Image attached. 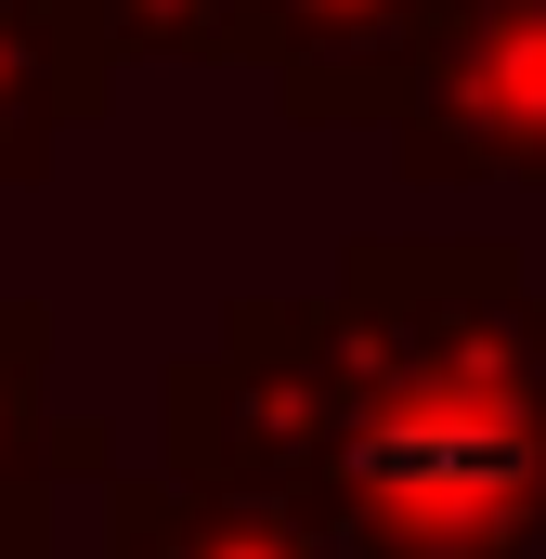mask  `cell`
<instances>
[{
    "instance_id": "cell-1",
    "label": "cell",
    "mask_w": 546,
    "mask_h": 559,
    "mask_svg": "<svg viewBox=\"0 0 546 559\" xmlns=\"http://www.w3.org/2000/svg\"><path fill=\"white\" fill-rule=\"evenodd\" d=\"M169 481L339 559H546V299L508 235H365L325 299H248L156 391Z\"/></svg>"
},
{
    "instance_id": "cell-2",
    "label": "cell",
    "mask_w": 546,
    "mask_h": 559,
    "mask_svg": "<svg viewBox=\"0 0 546 559\" xmlns=\"http://www.w3.org/2000/svg\"><path fill=\"white\" fill-rule=\"evenodd\" d=\"M365 131L416 182H534L546 195V0H442L378 79Z\"/></svg>"
},
{
    "instance_id": "cell-3",
    "label": "cell",
    "mask_w": 546,
    "mask_h": 559,
    "mask_svg": "<svg viewBox=\"0 0 546 559\" xmlns=\"http://www.w3.org/2000/svg\"><path fill=\"white\" fill-rule=\"evenodd\" d=\"M442 0H261V39H273V105L299 131H365L378 79L416 52Z\"/></svg>"
},
{
    "instance_id": "cell-4",
    "label": "cell",
    "mask_w": 546,
    "mask_h": 559,
    "mask_svg": "<svg viewBox=\"0 0 546 559\" xmlns=\"http://www.w3.org/2000/svg\"><path fill=\"white\" fill-rule=\"evenodd\" d=\"M105 559H339L312 521L261 495H195V481H105Z\"/></svg>"
},
{
    "instance_id": "cell-5",
    "label": "cell",
    "mask_w": 546,
    "mask_h": 559,
    "mask_svg": "<svg viewBox=\"0 0 546 559\" xmlns=\"http://www.w3.org/2000/svg\"><path fill=\"white\" fill-rule=\"evenodd\" d=\"M39 365H52V325H39L26 299H0V508H39L66 468L105 481V429H92V417H52Z\"/></svg>"
},
{
    "instance_id": "cell-6",
    "label": "cell",
    "mask_w": 546,
    "mask_h": 559,
    "mask_svg": "<svg viewBox=\"0 0 546 559\" xmlns=\"http://www.w3.org/2000/svg\"><path fill=\"white\" fill-rule=\"evenodd\" d=\"M105 39H118V66L131 52H169V66H273L261 0H105Z\"/></svg>"
},
{
    "instance_id": "cell-7",
    "label": "cell",
    "mask_w": 546,
    "mask_h": 559,
    "mask_svg": "<svg viewBox=\"0 0 546 559\" xmlns=\"http://www.w3.org/2000/svg\"><path fill=\"white\" fill-rule=\"evenodd\" d=\"M0 559H52V534H39V508H0Z\"/></svg>"
}]
</instances>
